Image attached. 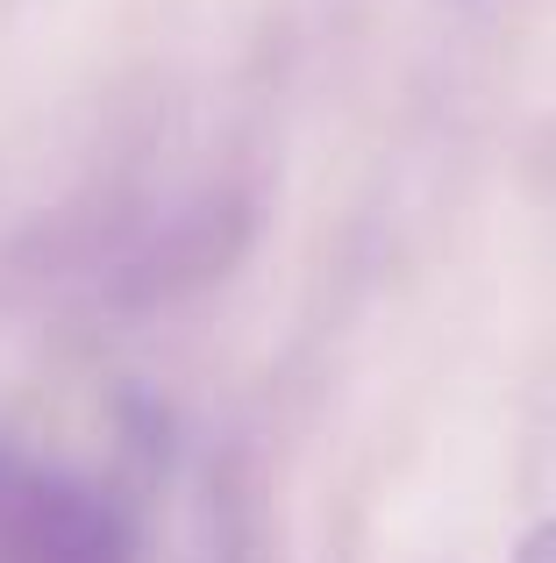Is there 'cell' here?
<instances>
[{"instance_id":"obj_1","label":"cell","mask_w":556,"mask_h":563,"mask_svg":"<svg viewBox=\"0 0 556 563\" xmlns=\"http://www.w3.org/2000/svg\"><path fill=\"white\" fill-rule=\"evenodd\" d=\"M0 563H136V536L108 493L0 442Z\"/></svg>"},{"instance_id":"obj_2","label":"cell","mask_w":556,"mask_h":563,"mask_svg":"<svg viewBox=\"0 0 556 563\" xmlns=\"http://www.w3.org/2000/svg\"><path fill=\"white\" fill-rule=\"evenodd\" d=\"M514 563H556V521H549V528H535V536L521 542V556H514Z\"/></svg>"}]
</instances>
